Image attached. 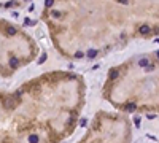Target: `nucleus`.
Returning a JSON list of instances; mask_svg holds the SVG:
<instances>
[{"label":"nucleus","mask_w":159,"mask_h":143,"mask_svg":"<svg viewBox=\"0 0 159 143\" xmlns=\"http://www.w3.org/2000/svg\"><path fill=\"white\" fill-rule=\"evenodd\" d=\"M150 32H151V29L146 26V24H143V26L138 27V33H142V35H146V33H150Z\"/></svg>","instance_id":"1"},{"label":"nucleus","mask_w":159,"mask_h":143,"mask_svg":"<svg viewBox=\"0 0 159 143\" xmlns=\"http://www.w3.org/2000/svg\"><path fill=\"white\" fill-rule=\"evenodd\" d=\"M10 67L13 68V70L17 68V67H19V61H17L16 57H11V59H10Z\"/></svg>","instance_id":"2"},{"label":"nucleus","mask_w":159,"mask_h":143,"mask_svg":"<svg viewBox=\"0 0 159 143\" xmlns=\"http://www.w3.org/2000/svg\"><path fill=\"white\" fill-rule=\"evenodd\" d=\"M16 27H13V26H8L7 27V35H8V37H13V35H16Z\"/></svg>","instance_id":"3"},{"label":"nucleus","mask_w":159,"mask_h":143,"mask_svg":"<svg viewBox=\"0 0 159 143\" xmlns=\"http://www.w3.org/2000/svg\"><path fill=\"white\" fill-rule=\"evenodd\" d=\"M134 110H135V103H126V105H124V111L132 113Z\"/></svg>","instance_id":"4"},{"label":"nucleus","mask_w":159,"mask_h":143,"mask_svg":"<svg viewBox=\"0 0 159 143\" xmlns=\"http://www.w3.org/2000/svg\"><path fill=\"white\" fill-rule=\"evenodd\" d=\"M118 76H119V72H118V70H115V68H113V70L110 72V80H116Z\"/></svg>","instance_id":"5"},{"label":"nucleus","mask_w":159,"mask_h":143,"mask_svg":"<svg viewBox=\"0 0 159 143\" xmlns=\"http://www.w3.org/2000/svg\"><path fill=\"white\" fill-rule=\"evenodd\" d=\"M96 56H97V51L96 49H89V51H87V57H89V59H94Z\"/></svg>","instance_id":"6"},{"label":"nucleus","mask_w":159,"mask_h":143,"mask_svg":"<svg viewBox=\"0 0 159 143\" xmlns=\"http://www.w3.org/2000/svg\"><path fill=\"white\" fill-rule=\"evenodd\" d=\"M38 140H40L38 135H30V137H29V141H30V143H38Z\"/></svg>","instance_id":"7"},{"label":"nucleus","mask_w":159,"mask_h":143,"mask_svg":"<svg viewBox=\"0 0 159 143\" xmlns=\"http://www.w3.org/2000/svg\"><path fill=\"white\" fill-rule=\"evenodd\" d=\"M148 59H140V61H138V65H140V67H148Z\"/></svg>","instance_id":"8"},{"label":"nucleus","mask_w":159,"mask_h":143,"mask_svg":"<svg viewBox=\"0 0 159 143\" xmlns=\"http://www.w3.org/2000/svg\"><path fill=\"white\" fill-rule=\"evenodd\" d=\"M52 5H54V0H45V7L46 8H51Z\"/></svg>","instance_id":"9"},{"label":"nucleus","mask_w":159,"mask_h":143,"mask_svg":"<svg viewBox=\"0 0 159 143\" xmlns=\"http://www.w3.org/2000/svg\"><path fill=\"white\" fill-rule=\"evenodd\" d=\"M45 61H46V54H42V57L38 59V64H43Z\"/></svg>","instance_id":"10"},{"label":"nucleus","mask_w":159,"mask_h":143,"mask_svg":"<svg viewBox=\"0 0 159 143\" xmlns=\"http://www.w3.org/2000/svg\"><path fill=\"white\" fill-rule=\"evenodd\" d=\"M51 16L52 17H59V16H61V13H59V11H51Z\"/></svg>","instance_id":"11"},{"label":"nucleus","mask_w":159,"mask_h":143,"mask_svg":"<svg viewBox=\"0 0 159 143\" xmlns=\"http://www.w3.org/2000/svg\"><path fill=\"white\" fill-rule=\"evenodd\" d=\"M24 21H26V22H24L26 26H32V24H33V21H30V19H29V17H27V19H24Z\"/></svg>","instance_id":"12"},{"label":"nucleus","mask_w":159,"mask_h":143,"mask_svg":"<svg viewBox=\"0 0 159 143\" xmlns=\"http://www.w3.org/2000/svg\"><path fill=\"white\" fill-rule=\"evenodd\" d=\"M84 54H83V52H81V51H76L75 52V57H83Z\"/></svg>","instance_id":"13"},{"label":"nucleus","mask_w":159,"mask_h":143,"mask_svg":"<svg viewBox=\"0 0 159 143\" xmlns=\"http://www.w3.org/2000/svg\"><path fill=\"white\" fill-rule=\"evenodd\" d=\"M86 124H87V121H86V119H81V121H80V126H81V127H84Z\"/></svg>","instance_id":"14"},{"label":"nucleus","mask_w":159,"mask_h":143,"mask_svg":"<svg viewBox=\"0 0 159 143\" xmlns=\"http://www.w3.org/2000/svg\"><path fill=\"white\" fill-rule=\"evenodd\" d=\"M13 3H14V2H7V3H5V8H10V7H13Z\"/></svg>","instance_id":"15"},{"label":"nucleus","mask_w":159,"mask_h":143,"mask_svg":"<svg viewBox=\"0 0 159 143\" xmlns=\"http://www.w3.org/2000/svg\"><path fill=\"white\" fill-rule=\"evenodd\" d=\"M119 2H121V3H127V0H119Z\"/></svg>","instance_id":"16"},{"label":"nucleus","mask_w":159,"mask_h":143,"mask_svg":"<svg viewBox=\"0 0 159 143\" xmlns=\"http://www.w3.org/2000/svg\"><path fill=\"white\" fill-rule=\"evenodd\" d=\"M157 57H159V51H157Z\"/></svg>","instance_id":"17"},{"label":"nucleus","mask_w":159,"mask_h":143,"mask_svg":"<svg viewBox=\"0 0 159 143\" xmlns=\"http://www.w3.org/2000/svg\"><path fill=\"white\" fill-rule=\"evenodd\" d=\"M27 2H29V0H27Z\"/></svg>","instance_id":"18"}]
</instances>
